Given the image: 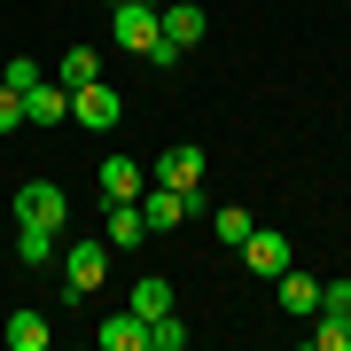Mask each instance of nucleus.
Masks as SVG:
<instances>
[{
    "label": "nucleus",
    "instance_id": "obj_1",
    "mask_svg": "<svg viewBox=\"0 0 351 351\" xmlns=\"http://www.w3.org/2000/svg\"><path fill=\"white\" fill-rule=\"evenodd\" d=\"M63 219H71V195L55 188V180H24V188H16V226H47V234H63Z\"/></svg>",
    "mask_w": 351,
    "mask_h": 351
},
{
    "label": "nucleus",
    "instance_id": "obj_2",
    "mask_svg": "<svg viewBox=\"0 0 351 351\" xmlns=\"http://www.w3.org/2000/svg\"><path fill=\"white\" fill-rule=\"evenodd\" d=\"M117 117H125V101H117L110 78H86V86L71 94V125H86V133H110Z\"/></svg>",
    "mask_w": 351,
    "mask_h": 351
},
{
    "label": "nucleus",
    "instance_id": "obj_3",
    "mask_svg": "<svg viewBox=\"0 0 351 351\" xmlns=\"http://www.w3.org/2000/svg\"><path fill=\"white\" fill-rule=\"evenodd\" d=\"M101 274H110V242H71L63 250V304H78Z\"/></svg>",
    "mask_w": 351,
    "mask_h": 351
},
{
    "label": "nucleus",
    "instance_id": "obj_4",
    "mask_svg": "<svg viewBox=\"0 0 351 351\" xmlns=\"http://www.w3.org/2000/svg\"><path fill=\"white\" fill-rule=\"evenodd\" d=\"M110 39L125 55H149V39H156V8L149 0H110Z\"/></svg>",
    "mask_w": 351,
    "mask_h": 351
},
{
    "label": "nucleus",
    "instance_id": "obj_5",
    "mask_svg": "<svg viewBox=\"0 0 351 351\" xmlns=\"http://www.w3.org/2000/svg\"><path fill=\"white\" fill-rule=\"evenodd\" d=\"M242 265H250L258 281H281L289 265H297V258H289V234H281V226H250V242H242Z\"/></svg>",
    "mask_w": 351,
    "mask_h": 351
},
{
    "label": "nucleus",
    "instance_id": "obj_6",
    "mask_svg": "<svg viewBox=\"0 0 351 351\" xmlns=\"http://www.w3.org/2000/svg\"><path fill=\"white\" fill-rule=\"evenodd\" d=\"M149 180H156V188H203V149H195V141H172V149H156Z\"/></svg>",
    "mask_w": 351,
    "mask_h": 351
},
{
    "label": "nucleus",
    "instance_id": "obj_7",
    "mask_svg": "<svg viewBox=\"0 0 351 351\" xmlns=\"http://www.w3.org/2000/svg\"><path fill=\"white\" fill-rule=\"evenodd\" d=\"M101 242H110V250H141V242H149V219H141V195L133 203H110V211H101Z\"/></svg>",
    "mask_w": 351,
    "mask_h": 351
},
{
    "label": "nucleus",
    "instance_id": "obj_8",
    "mask_svg": "<svg viewBox=\"0 0 351 351\" xmlns=\"http://www.w3.org/2000/svg\"><path fill=\"white\" fill-rule=\"evenodd\" d=\"M156 32L172 39V47H195V39L211 32V16H203L195 0H164V8H156Z\"/></svg>",
    "mask_w": 351,
    "mask_h": 351
},
{
    "label": "nucleus",
    "instance_id": "obj_9",
    "mask_svg": "<svg viewBox=\"0 0 351 351\" xmlns=\"http://www.w3.org/2000/svg\"><path fill=\"white\" fill-rule=\"evenodd\" d=\"M94 188H101V203H133L141 188H149V172H141L133 156H110V164L94 172Z\"/></svg>",
    "mask_w": 351,
    "mask_h": 351
},
{
    "label": "nucleus",
    "instance_id": "obj_10",
    "mask_svg": "<svg viewBox=\"0 0 351 351\" xmlns=\"http://www.w3.org/2000/svg\"><path fill=\"white\" fill-rule=\"evenodd\" d=\"M274 297H281V313L313 320V313H320V297H328V281H313V274H297V265H289V274L274 281Z\"/></svg>",
    "mask_w": 351,
    "mask_h": 351
},
{
    "label": "nucleus",
    "instance_id": "obj_11",
    "mask_svg": "<svg viewBox=\"0 0 351 351\" xmlns=\"http://www.w3.org/2000/svg\"><path fill=\"white\" fill-rule=\"evenodd\" d=\"M94 343H101V351H149V320L125 304V313H110V320L94 328Z\"/></svg>",
    "mask_w": 351,
    "mask_h": 351
},
{
    "label": "nucleus",
    "instance_id": "obj_12",
    "mask_svg": "<svg viewBox=\"0 0 351 351\" xmlns=\"http://www.w3.org/2000/svg\"><path fill=\"white\" fill-rule=\"evenodd\" d=\"M0 343H8V351H47V343H55V328H47V313H32V304H24V313H8Z\"/></svg>",
    "mask_w": 351,
    "mask_h": 351
},
{
    "label": "nucleus",
    "instance_id": "obj_13",
    "mask_svg": "<svg viewBox=\"0 0 351 351\" xmlns=\"http://www.w3.org/2000/svg\"><path fill=\"white\" fill-rule=\"evenodd\" d=\"M71 117V94L55 86V78H39V86L24 94V125H63Z\"/></svg>",
    "mask_w": 351,
    "mask_h": 351
},
{
    "label": "nucleus",
    "instance_id": "obj_14",
    "mask_svg": "<svg viewBox=\"0 0 351 351\" xmlns=\"http://www.w3.org/2000/svg\"><path fill=\"white\" fill-rule=\"evenodd\" d=\"M16 258H24V265H39V274H47V265L63 258V234H47V226H16Z\"/></svg>",
    "mask_w": 351,
    "mask_h": 351
},
{
    "label": "nucleus",
    "instance_id": "obj_15",
    "mask_svg": "<svg viewBox=\"0 0 351 351\" xmlns=\"http://www.w3.org/2000/svg\"><path fill=\"white\" fill-rule=\"evenodd\" d=\"M250 226H258L250 203H211V234L226 242V250H242V242H250Z\"/></svg>",
    "mask_w": 351,
    "mask_h": 351
},
{
    "label": "nucleus",
    "instance_id": "obj_16",
    "mask_svg": "<svg viewBox=\"0 0 351 351\" xmlns=\"http://www.w3.org/2000/svg\"><path fill=\"white\" fill-rule=\"evenodd\" d=\"M125 304H133L141 320H156V313H172V281H164V274H141V281L125 289Z\"/></svg>",
    "mask_w": 351,
    "mask_h": 351
},
{
    "label": "nucleus",
    "instance_id": "obj_17",
    "mask_svg": "<svg viewBox=\"0 0 351 351\" xmlns=\"http://www.w3.org/2000/svg\"><path fill=\"white\" fill-rule=\"evenodd\" d=\"M313 351H351V313H343V304H320V328H313Z\"/></svg>",
    "mask_w": 351,
    "mask_h": 351
},
{
    "label": "nucleus",
    "instance_id": "obj_18",
    "mask_svg": "<svg viewBox=\"0 0 351 351\" xmlns=\"http://www.w3.org/2000/svg\"><path fill=\"white\" fill-rule=\"evenodd\" d=\"M149 351H188V320H180V304L149 320Z\"/></svg>",
    "mask_w": 351,
    "mask_h": 351
},
{
    "label": "nucleus",
    "instance_id": "obj_19",
    "mask_svg": "<svg viewBox=\"0 0 351 351\" xmlns=\"http://www.w3.org/2000/svg\"><path fill=\"white\" fill-rule=\"evenodd\" d=\"M86 78H101V55H94V47H71V55H63V94H78Z\"/></svg>",
    "mask_w": 351,
    "mask_h": 351
},
{
    "label": "nucleus",
    "instance_id": "obj_20",
    "mask_svg": "<svg viewBox=\"0 0 351 351\" xmlns=\"http://www.w3.org/2000/svg\"><path fill=\"white\" fill-rule=\"evenodd\" d=\"M39 78H47V71H39L32 55H8V71H0V86H8V94H32Z\"/></svg>",
    "mask_w": 351,
    "mask_h": 351
},
{
    "label": "nucleus",
    "instance_id": "obj_21",
    "mask_svg": "<svg viewBox=\"0 0 351 351\" xmlns=\"http://www.w3.org/2000/svg\"><path fill=\"white\" fill-rule=\"evenodd\" d=\"M180 55H188V47H172V39H164V32L149 39V63H156V71H180Z\"/></svg>",
    "mask_w": 351,
    "mask_h": 351
},
{
    "label": "nucleus",
    "instance_id": "obj_22",
    "mask_svg": "<svg viewBox=\"0 0 351 351\" xmlns=\"http://www.w3.org/2000/svg\"><path fill=\"white\" fill-rule=\"evenodd\" d=\"M16 125H24V94H8V86H0V133H16Z\"/></svg>",
    "mask_w": 351,
    "mask_h": 351
}]
</instances>
